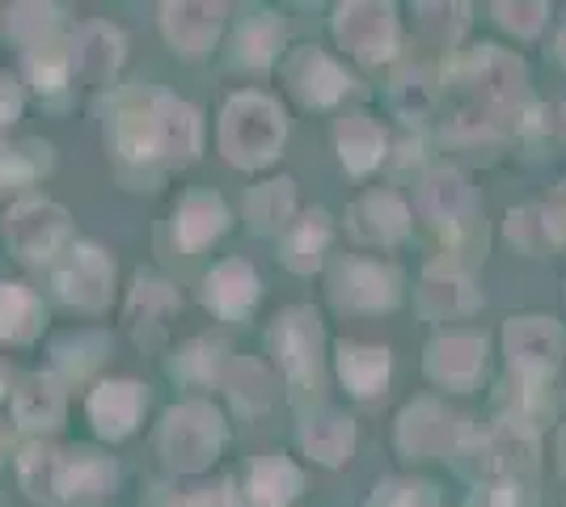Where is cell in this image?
<instances>
[{
    "mask_svg": "<svg viewBox=\"0 0 566 507\" xmlns=\"http://www.w3.org/2000/svg\"><path fill=\"white\" fill-rule=\"evenodd\" d=\"M368 507H440V504H436V490L427 483L394 478V483H380L377 490H373Z\"/></svg>",
    "mask_w": 566,
    "mask_h": 507,
    "instance_id": "43",
    "label": "cell"
},
{
    "mask_svg": "<svg viewBox=\"0 0 566 507\" xmlns=\"http://www.w3.org/2000/svg\"><path fill=\"white\" fill-rule=\"evenodd\" d=\"M473 435L470 419H461L436 398H419L398 414V440L401 457H452L465 448V440Z\"/></svg>",
    "mask_w": 566,
    "mask_h": 507,
    "instance_id": "6",
    "label": "cell"
},
{
    "mask_svg": "<svg viewBox=\"0 0 566 507\" xmlns=\"http://www.w3.org/2000/svg\"><path fill=\"white\" fill-rule=\"evenodd\" d=\"M554 453H558V469L566 474V427L558 432V444H554Z\"/></svg>",
    "mask_w": 566,
    "mask_h": 507,
    "instance_id": "49",
    "label": "cell"
},
{
    "mask_svg": "<svg viewBox=\"0 0 566 507\" xmlns=\"http://www.w3.org/2000/svg\"><path fill=\"white\" fill-rule=\"evenodd\" d=\"M51 22H55V9L51 4H18L13 13H9V30L22 39V43H43V34L51 30Z\"/></svg>",
    "mask_w": 566,
    "mask_h": 507,
    "instance_id": "44",
    "label": "cell"
},
{
    "mask_svg": "<svg viewBox=\"0 0 566 507\" xmlns=\"http://www.w3.org/2000/svg\"><path fill=\"white\" fill-rule=\"evenodd\" d=\"M118 64H123V34L115 25H85L76 39V51H72V68L90 85H97V81L115 76Z\"/></svg>",
    "mask_w": 566,
    "mask_h": 507,
    "instance_id": "26",
    "label": "cell"
},
{
    "mask_svg": "<svg viewBox=\"0 0 566 507\" xmlns=\"http://www.w3.org/2000/svg\"><path fill=\"white\" fill-rule=\"evenodd\" d=\"M72 73V51L55 47V43H39V47L30 51V76H34V85L43 89V94H55Z\"/></svg>",
    "mask_w": 566,
    "mask_h": 507,
    "instance_id": "42",
    "label": "cell"
},
{
    "mask_svg": "<svg viewBox=\"0 0 566 507\" xmlns=\"http://www.w3.org/2000/svg\"><path fill=\"white\" fill-rule=\"evenodd\" d=\"M554 51H558V60H563V68H566V25H563V34H558V43H554Z\"/></svg>",
    "mask_w": 566,
    "mask_h": 507,
    "instance_id": "50",
    "label": "cell"
},
{
    "mask_svg": "<svg viewBox=\"0 0 566 507\" xmlns=\"http://www.w3.org/2000/svg\"><path fill=\"white\" fill-rule=\"evenodd\" d=\"M259 275H254V266L241 263V258H224L220 266H212V275H208V284H203V300H208V309L216 317H224V321H237V317H245L254 305H259Z\"/></svg>",
    "mask_w": 566,
    "mask_h": 507,
    "instance_id": "16",
    "label": "cell"
},
{
    "mask_svg": "<svg viewBox=\"0 0 566 507\" xmlns=\"http://www.w3.org/2000/svg\"><path fill=\"white\" fill-rule=\"evenodd\" d=\"M415 300H419V314L431 317V321L470 317L473 309L482 305V296H478V288H473V279L457 263L427 266L423 279H419V292H415Z\"/></svg>",
    "mask_w": 566,
    "mask_h": 507,
    "instance_id": "14",
    "label": "cell"
},
{
    "mask_svg": "<svg viewBox=\"0 0 566 507\" xmlns=\"http://www.w3.org/2000/svg\"><path fill=\"white\" fill-rule=\"evenodd\" d=\"M301 444L313 461L322 465H343L355 453V423L338 411H317L301 427Z\"/></svg>",
    "mask_w": 566,
    "mask_h": 507,
    "instance_id": "25",
    "label": "cell"
},
{
    "mask_svg": "<svg viewBox=\"0 0 566 507\" xmlns=\"http://www.w3.org/2000/svg\"><path fill=\"white\" fill-rule=\"evenodd\" d=\"M334 140H338V157L347 173L364 178L385 161V131H380L377 119L368 115H343L338 127H334Z\"/></svg>",
    "mask_w": 566,
    "mask_h": 507,
    "instance_id": "23",
    "label": "cell"
},
{
    "mask_svg": "<svg viewBox=\"0 0 566 507\" xmlns=\"http://www.w3.org/2000/svg\"><path fill=\"white\" fill-rule=\"evenodd\" d=\"M39 326H43V305L22 284H0V338L25 342L39 335Z\"/></svg>",
    "mask_w": 566,
    "mask_h": 507,
    "instance_id": "33",
    "label": "cell"
},
{
    "mask_svg": "<svg viewBox=\"0 0 566 507\" xmlns=\"http://www.w3.org/2000/svg\"><path fill=\"white\" fill-rule=\"evenodd\" d=\"M220 22H224V4H166L161 9L166 39L182 55H203L212 47Z\"/></svg>",
    "mask_w": 566,
    "mask_h": 507,
    "instance_id": "20",
    "label": "cell"
},
{
    "mask_svg": "<svg viewBox=\"0 0 566 507\" xmlns=\"http://www.w3.org/2000/svg\"><path fill=\"white\" fill-rule=\"evenodd\" d=\"M13 411H18V423L22 427H55L64 419V393L51 377H25L18 398H13Z\"/></svg>",
    "mask_w": 566,
    "mask_h": 507,
    "instance_id": "31",
    "label": "cell"
},
{
    "mask_svg": "<svg viewBox=\"0 0 566 507\" xmlns=\"http://www.w3.org/2000/svg\"><path fill=\"white\" fill-rule=\"evenodd\" d=\"M491 13L516 39H533V34H542L545 18H549V4H542V0H499V4H491Z\"/></svg>",
    "mask_w": 566,
    "mask_h": 507,
    "instance_id": "40",
    "label": "cell"
},
{
    "mask_svg": "<svg viewBox=\"0 0 566 507\" xmlns=\"http://www.w3.org/2000/svg\"><path fill=\"white\" fill-rule=\"evenodd\" d=\"M161 453L174 469H187V474H199L208 469L224 444V419L208 406V402H187V406H174L161 423V435H157Z\"/></svg>",
    "mask_w": 566,
    "mask_h": 507,
    "instance_id": "5",
    "label": "cell"
},
{
    "mask_svg": "<svg viewBox=\"0 0 566 507\" xmlns=\"http://www.w3.org/2000/svg\"><path fill=\"white\" fill-rule=\"evenodd\" d=\"M287 85H292V94L301 97L305 106H313V110L338 106V102L355 89L352 73L322 47H301L287 60Z\"/></svg>",
    "mask_w": 566,
    "mask_h": 507,
    "instance_id": "13",
    "label": "cell"
},
{
    "mask_svg": "<svg viewBox=\"0 0 566 507\" xmlns=\"http://www.w3.org/2000/svg\"><path fill=\"white\" fill-rule=\"evenodd\" d=\"M271 351L283 368L287 385L296 398H305L308 389H322V321L308 305L283 309L271 326Z\"/></svg>",
    "mask_w": 566,
    "mask_h": 507,
    "instance_id": "4",
    "label": "cell"
},
{
    "mask_svg": "<svg viewBox=\"0 0 566 507\" xmlns=\"http://www.w3.org/2000/svg\"><path fill=\"white\" fill-rule=\"evenodd\" d=\"M153 131H157V152H166L174 161H195L203 140V123L195 115V106L178 97H153Z\"/></svg>",
    "mask_w": 566,
    "mask_h": 507,
    "instance_id": "18",
    "label": "cell"
},
{
    "mask_svg": "<svg viewBox=\"0 0 566 507\" xmlns=\"http://www.w3.org/2000/svg\"><path fill=\"white\" fill-rule=\"evenodd\" d=\"M22 478L30 486V495L39 499H64V461L51 448H25L22 457Z\"/></svg>",
    "mask_w": 566,
    "mask_h": 507,
    "instance_id": "37",
    "label": "cell"
},
{
    "mask_svg": "<svg viewBox=\"0 0 566 507\" xmlns=\"http://www.w3.org/2000/svg\"><path fill=\"white\" fill-rule=\"evenodd\" d=\"M334 360H338L343 385L352 389L355 398H377V393H385L389 372H394L389 347H377V342H338Z\"/></svg>",
    "mask_w": 566,
    "mask_h": 507,
    "instance_id": "19",
    "label": "cell"
},
{
    "mask_svg": "<svg viewBox=\"0 0 566 507\" xmlns=\"http://www.w3.org/2000/svg\"><path fill=\"white\" fill-rule=\"evenodd\" d=\"M115 465L111 461H97V457H81L76 465H64V499H94V495H106L115 486Z\"/></svg>",
    "mask_w": 566,
    "mask_h": 507,
    "instance_id": "38",
    "label": "cell"
},
{
    "mask_svg": "<svg viewBox=\"0 0 566 507\" xmlns=\"http://www.w3.org/2000/svg\"><path fill=\"white\" fill-rule=\"evenodd\" d=\"M334 34L347 55L359 64H385L394 60L401 47V25L394 4H377V0H352L334 9Z\"/></svg>",
    "mask_w": 566,
    "mask_h": 507,
    "instance_id": "7",
    "label": "cell"
},
{
    "mask_svg": "<svg viewBox=\"0 0 566 507\" xmlns=\"http://www.w3.org/2000/svg\"><path fill=\"white\" fill-rule=\"evenodd\" d=\"M144 411V389L136 381H111V385L94 389V398H90V419H94V427L102 435H127L136 427V419Z\"/></svg>",
    "mask_w": 566,
    "mask_h": 507,
    "instance_id": "24",
    "label": "cell"
},
{
    "mask_svg": "<svg viewBox=\"0 0 566 507\" xmlns=\"http://www.w3.org/2000/svg\"><path fill=\"white\" fill-rule=\"evenodd\" d=\"M355 242L364 245H398L410 233V208L398 191H368L359 194L347 212Z\"/></svg>",
    "mask_w": 566,
    "mask_h": 507,
    "instance_id": "15",
    "label": "cell"
},
{
    "mask_svg": "<svg viewBox=\"0 0 566 507\" xmlns=\"http://www.w3.org/2000/svg\"><path fill=\"white\" fill-rule=\"evenodd\" d=\"M111 275L115 266L106 263V254L94 245H76L69 266L60 271V296L81 305V309H102L111 296Z\"/></svg>",
    "mask_w": 566,
    "mask_h": 507,
    "instance_id": "17",
    "label": "cell"
},
{
    "mask_svg": "<svg viewBox=\"0 0 566 507\" xmlns=\"http://www.w3.org/2000/svg\"><path fill=\"white\" fill-rule=\"evenodd\" d=\"M457 76L473 89V97L482 102V119L491 127H503V123H516V127H528L537 119V106L528 102V73L516 55L499 47H478L470 60H461Z\"/></svg>",
    "mask_w": 566,
    "mask_h": 507,
    "instance_id": "1",
    "label": "cell"
},
{
    "mask_svg": "<svg viewBox=\"0 0 566 507\" xmlns=\"http://www.w3.org/2000/svg\"><path fill=\"white\" fill-rule=\"evenodd\" d=\"M178 309V296L157 284V279H140L136 296H132V321H136V335H144V326H161V317Z\"/></svg>",
    "mask_w": 566,
    "mask_h": 507,
    "instance_id": "39",
    "label": "cell"
},
{
    "mask_svg": "<svg viewBox=\"0 0 566 507\" xmlns=\"http://www.w3.org/2000/svg\"><path fill=\"white\" fill-rule=\"evenodd\" d=\"M423 368L436 385L465 393V389L478 385L482 372H486V338L470 335V330H449V335L431 338V342H427Z\"/></svg>",
    "mask_w": 566,
    "mask_h": 507,
    "instance_id": "12",
    "label": "cell"
},
{
    "mask_svg": "<svg viewBox=\"0 0 566 507\" xmlns=\"http://www.w3.org/2000/svg\"><path fill=\"white\" fill-rule=\"evenodd\" d=\"M503 351L520 381H554L566 356V330L554 317H512L503 326Z\"/></svg>",
    "mask_w": 566,
    "mask_h": 507,
    "instance_id": "9",
    "label": "cell"
},
{
    "mask_svg": "<svg viewBox=\"0 0 566 507\" xmlns=\"http://www.w3.org/2000/svg\"><path fill=\"white\" fill-rule=\"evenodd\" d=\"M436 94H440V85H436V73H431L427 64L401 68V73L394 76V89H389L401 119H423L427 110L436 106Z\"/></svg>",
    "mask_w": 566,
    "mask_h": 507,
    "instance_id": "34",
    "label": "cell"
},
{
    "mask_svg": "<svg viewBox=\"0 0 566 507\" xmlns=\"http://www.w3.org/2000/svg\"><path fill=\"white\" fill-rule=\"evenodd\" d=\"M542 216H545V229H549V237L554 242H566V182L554 191V199L542 208Z\"/></svg>",
    "mask_w": 566,
    "mask_h": 507,
    "instance_id": "46",
    "label": "cell"
},
{
    "mask_svg": "<svg viewBox=\"0 0 566 507\" xmlns=\"http://www.w3.org/2000/svg\"><path fill=\"white\" fill-rule=\"evenodd\" d=\"M470 507H533V495L524 490V483H482L473 490Z\"/></svg>",
    "mask_w": 566,
    "mask_h": 507,
    "instance_id": "45",
    "label": "cell"
},
{
    "mask_svg": "<svg viewBox=\"0 0 566 507\" xmlns=\"http://www.w3.org/2000/svg\"><path fill=\"white\" fill-rule=\"evenodd\" d=\"M296 212V182L292 178H275V182H262L245 194V220L259 229V233H280L292 224Z\"/></svg>",
    "mask_w": 566,
    "mask_h": 507,
    "instance_id": "28",
    "label": "cell"
},
{
    "mask_svg": "<svg viewBox=\"0 0 566 507\" xmlns=\"http://www.w3.org/2000/svg\"><path fill=\"white\" fill-rule=\"evenodd\" d=\"M507 242L524 250V254H542L545 245H554L549 229H545L542 208H512L507 212Z\"/></svg>",
    "mask_w": 566,
    "mask_h": 507,
    "instance_id": "41",
    "label": "cell"
},
{
    "mask_svg": "<svg viewBox=\"0 0 566 507\" xmlns=\"http://www.w3.org/2000/svg\"><path fill=\"white\" fill-rule=\"evenodd\" d=\"M4 242L13 245L25 263H43L69 242V212L55 203H43V199L18 203L4 220Z\"/></svg>",
    "mask_w": 566,
    "mask_h": 507,
    "instance_id": "11",
    "label": "cell"
},
{
    "mask_svg": "<svg viewBox=\"0 0 566 507\" xmlns=\"http://www.w3.org/2000/svg\"><path fill=\"white\" fill-rule=\"evenodd\" d=\"M287 123H283L280 102L266 94H233L224 115H220V152L237 169H262L275 161L283 148Z\"/></svg>",
    "mask_w": 566,
    "mask_h": 507,
    "instance_id": "2",
    "label": "cell"
},
{
    "mask_svg": "<svg viewBox=\"0 0 566 507\" xmlns=\"http://www.w3.org/2000/svg\"><path fill=\"white\" fill-rule=\"evenodd\" d=\"M331 296L343 314H389L401 300V275L389 263L343 258L331 275Z\"/></svg>",
    "mask_w": 566,
    "mask_h": 507,
    "instance_id": "10",
    "label": "cell"
},
{
    "mask_svg": "<svg viewBox=\"0 0 566 507\" xmlns=\"http://www.w3.org/2000/svg\"><path fill=\"white\" fill-rule=\"evenodd\" d=\"M419 212L431 220V229L440 233V242L449 245V254H470L482 245V208L473 194L470 178L461 169L440 166L431 169L419 187Z\"/></svg>",
    "mask_w": 566,
    "mask_h": 507,
    "instance_id": "3",
    "label": "cell"
},
{
    "mask_svg": "<svg viewBox=\"0 0 566 507\" xmlns=\"http://www.w3.org/2000/svg\"><path fill=\"white\" fill-rule=\"evenodd\" d=\"M554 131H558V136L566 140V97L558 102V110H554Z\"/></svg>",
    "mask_w": 566,
    "mask_h": 507,
    "instance_id": "48",
    "label": "cell"
},
{
    "mask_svg": "<svg viewBox=\"0 0 566 507\" xmlns=\"http://www.w3.org/2000/svg\"><path fill=\"white\" fill-rule=\"evenodd\" d=\"M419 34L436 51H452L470 25V4H419Z\"/></svg>",
    "mask_w": 566,
    "mask_h": 507,
    "instance_id": "35",
    "label": "cell"
},
{
    "mask_svg": "<svg viewBox=\"0 0 566 507\" xmlns=\"http://www.w3.org/2000/svg\"><path fill=\"white\" fill-rule=\"evenodd\" d=\"M283 22L275 13H254V18H245L241 30H237V60L241 64H250V68H266L283 47Z\"/></svg>",
    "mask_w": 566,
    "mask_h": 507,
    "instance_id": "32",
    "label": "cell"
},
{
    "mask_svg": "<svg viewBox=\"0 0 566 507\" xmlns=\"http://www.w3.org/2000/svg\"><path fill=\"white\" fill-rule=\"evenodd\" d=\"M224 389H229V398H233L237 411L245 414H262L271 402H275V377H271V368L259 360H233L224 368Z\"/></svg>",
    "mask_w": 566,
    "mask_h": 507,
    "instance_id": "29",
    "label": "cell"
},
{
    "mask_svg": "<svg viewBox=\"0 0 566 507\" xmlns=\"http://www.w3.org/2000/svg\"><path fill=\"white\" fill-rule=\"evenodd\" d=\"M224 356H229V347H224L220 338H195L187 351L178 356V363H174V368H178L187 381H195V385H212L216 377L229 368V360H224Z\"/></svg>",
    "mask_w": 566,
    "mask_h": 507,
    "instance_id": "36",
    "label": "cell"
},
{
    "mask_svg": "<svg viewBox=\"0 0 566 507\" xmlns=\"http://www.w3.org/2000/svg\"><path fill=\"white\" fill-rule=\"evenodd\" d=\"M305 490V474L287 457H259L250 465V486L245 495L259 507H287Z\"/></svg>",
    "mask_w": 566,
    "mask_h": 507,
    "instance_id": "27",
    "label": "cell"
},
{
    "mask_svg": "<svg viewBox=\"0 0 566 507\" xmlns=\"http://www.w3.org/2000/svg\"><path fill=\"white\" fill-rule=\"evenodd\" d=\"M174 229H178V245H182L187 254H199V250H208V245L229 229V208H224L220 194L195 191L182 199Z\"/></svg>",
    "mask_w": 566,
    "mask_h": 507,
    "instance_id": "21",
    "label": "cell"
},
{
    "mask_svg": "<svg viewBox=\"0 0 566 507\" xmlns=\"http://www.w3.org/2000/svg\"><path fill=\"white\" fill-rule=\"evenodd\" d=\"M331 233H334V224L322 208H313V212H305L301 220H292V224L283 229V245H280L283 266L296 271V275H313V271L322 266V254H326V245H331Z\"/></svg>",
    "mask_w": 566,
    "mask_h": 507,
    "instance_id": "22",
    "label": "cell"
},
{
    "mask_svg": "<svg viewBox=\"0 0 566 507\" xmlns=\"http://www.w3.org/2000/svg\"><path fill=\"white\" fill-rule=\"evenodd\" d=\"M22 110V94H18V81L9 73H0V123H13Z\"/></svg>",
    "mask_w": 566,
    "mask_h": 507,
    "instance_id": "47",
    "label": "cell"
},
{
    "mask_svg": "<svg viewBox=\"0 0 566 507\" xmlns=\"http://www.w3.org/2000/svg\"><path fill=\"white\" fill-rule=\"evenodd\" d=\"M461 453H470V474L478 478H486V483H520L524 474H533L537 469V453H542V444H537V432H528V427H520V423H495L486 435H470L465 440V448Z\"/></svg>",
    "mask_w": 566,
    "mask_h": 507,
    "instance_id": "8",
    "label": "cell"
},
{
    "mask_svg": "<svg viewBox=\"0 0 566 507\" xmlns=\"http://www.w3.org/2000/svg\"><path fill=\"white\" fill-rule=\"evenodd\" d=\"M115 145L123 157H153L157 152V131H153V97H127L118 106Z\"/></svg>",
    "mask_w": 566,
    "mask_h": 507,
    "instance_id": "30",
    "label": "cell"
}]
</instances>
